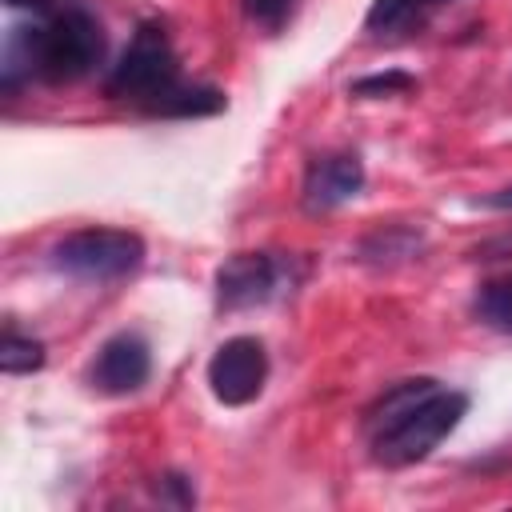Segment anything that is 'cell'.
<instances>
[{
  "instance_id": "obj_1",
  "label": "cell",
  "mask_w": 512,
  "mask_h": 512,
  "mask_svg": "<svg viewBox=\"0 0 512 512\" xmlns=\"http://www.w3.org/2000/svg\"><path fill=\"white\" fill-rule=\"evenodd\" d=\"M468 392L448 388L432 376L388 384L364 412L368 456L380 468H412L428 460L468 416Z\"/></svg>"
},
{
  "instance_id": "obj_2",
  "label": "cell",
  "mask_w": 512,
  "mask_h": 512,
  "mask_svg": "<svg viewBox=\"0 0 512 512\" xmlns=\"http://www.w3.org/2000/svg\"><path fill=\"white\" fill-rule=\"evenodd\" d=\"M104 96L136 104L148 116L164 120H188V116H216L224 112V92L212 84H184L180 56L172 48V36L160 20H144L120 60L104 76Z\"/></svg>"
},
{
  "instance_id": "obj_3",
  "label": "cell",
  "mask_w": 512,
  "mask_h": 512,
  "mask_svg": "<svg viewBox=\"0 0 512 512\" xmlns=\"http://www.w3.org/2000/svg\"><path fill=\"white\" fill-rule=\"evenodd\" d=\"M108 36L96 12L76 0H60L52 12L32 16V24L12 28L4 44V92L20 80L76 84L104 64Z\"/></svg>"
},
{
  "instance_id": "obj_4",
  "label": "cell",
  "mask_w": 512,
  "mask_h": 512,
  "mask_svg": "<svg viewBox=\"0 0 512 512\" xmlns=\"http://www.w3.org/2000/svg\"><path fill=\"white\" fill-rule=\"evenodd\" d=\"M148 248L128 228H80L52 244L48 264L60 276L84 280V284H112L140 272Z\"/></svg>"
},
{
  "instance_id": "obj_5",
  "label": "cell",
  "mask_w": 512,
  "mask_h": 512,
  "mask_svg": "<svg viewBox=\"0 0 512 512\" xmlns=\"http://www.w3.org/2000/svg\"><path fill=\"white\" fill-rule=\"evenodd\" d=\"M304 276V264L296 256L284 252H236L228 256L216 276V308L220 312H244V308H260L272 304L280 296H288Z\"/></svg>"
},
{
  "instance_id": "obj_6",
  "label": "cell",
  "mask_w": 512,
  "mask_h": 512,
  "mask_svg": "<svg viewBox=\"0 0 512 512\" xmlns=\"http://www.w3.org/2000/svg\"><path fill=\"white\" fill-rule=\"evenodd\" d=\"M268 384V352L256 336L224 340L208 360V388L224 408H244L260 400Z\"/></svg>"
},
{
  "instance_id": "obj_7",
  "label": "cell",
  "mask_w": 512,
  "mask_h": 512,
  "mask_svg": "<svg viewBox=\"0 0 512 512\" xmlns=\"http://www.w3.org/2000/svg\"><path fill=\"white\" fill-rule=\"evenodd\" d=\"M148 376H152V348L140 332L108 336L88 364V384L100 396H132L148 384Z\"/></svg>"
},
{
  "instance_id": "obj_8",
  "label": "cell",
  "mask_w": 512,
  "mask_h": 512,
  "mask_svg": "<svg viewBox=\"0 0 512 512\" xmlns=\"http://www.w3.org/2000/svg\"><path fill=\"white\" fill-rule=\"evenodd\" d=\"M364 188V160L356 152H324L308 160L304 184H300V204L308 216L336 212L340 204L356 200Z\"/></svg>"
},
{
  "instance_id": "obj_9",
  "label": "cell",
  "mask_w": 512,
  "mask_h": 512,
  "mask_svg": "<svg viewBox=\"0 0 512 512\" xmlns=\"http://www.w3.org/2000/svg\"><path fill=\"white\" fill-rule=\"evenodd\" d=\"M424 248H428V236L420 228H412V224H384V228H372L356 244V260L372 264V268H396V264L416 260Z\"/></svg>"
},
{
  "instance_id": "obj_10",
  "label": "cell",
  "mask_w": 512,
  "mask_h": 512,
  "mask_svg": "<svg viewBox=\"0 0 512 512\" xmlns=\"http://www.w3.org/2000/svg\"><path fill=\"white\" fill-rule=\"evenodd\" d=\"M452 0H372L364 12V28L376 36H404V32H420L440 8H448Z\"/></svg>"
},
{
  "instance_id": "obj_11",
  "label": "cell",
  "mask_w": 512,
  "mask_h": 512,
  "mask_svg": "<svg viewBox=\"0 0 512 512\" xmlns=\"http://www.w3.org/2000/svg\"><path fill=\"white\" fill-rule=\"evenodd\" d=\"M472 316H476L484 328H492V332H500V336H512V272H508V276H496V280H488V284L476 288V296H472Z\"/></svg>"
},
{
  "instance_id": "obj_12",
  "label": "cell",
  "mask_w": 512,
  "mask_h": 512,
  "mask_svg": "<svg viewBox=\"0 0 512 512\" xmlns=\"http://www.w3.org/2000/svg\"><path fill=\"white\" fill-rule=\"evenodd\" d=\"M44 360H48L44 344H40L36 336H24V332L8 320V324H4V344H0V368H4L8 376H28V372L44 368Z\"/></svg>"
},
{
  "instance_id": "obj_13",
  "label": "cell",
  "mask_w": 512,
  "mask_h": 512,
  "mask_svg": "<svg viewBox=\"0 0 512 512\" xmlns=\"http://www.w3.org/2000/svg\"><path fill=\"white\" fill-rule=\"evenodd\" d=\"M420 84H416V76L412 72H400V68H392V72H372V76H360V80H352L348 84V92L352 96H360V100H384V96H408V92H416Z\"/></svg>"
},
{
  "instance_id": "obj_14",
  "label": "cell",
  "mask_w": 512,
  "mask_h": 512,
  "mask_svg": "<svg viewBox=\"0 0 512 512\" xmlns=\"http://www.w3.org/2000/svg\"><path fill=\"white\" fill-rule=\"evenodd\" d=\"M240 4H244V16H248L260 32L276 36V32H284V28L296 20V12H300L304 0H240Z\"/></svg>"
},
{
  "instance_id": "obj_15",
  "label": "cell",
  "mask_w": 512,
  "mask_h": 512,
  "mask_svg": "<svg viewBox=\"0 0 512 512\" xmlns=\"http://www.w3.org/2000/svg\"><path fill=\"white\" fill-rule=\"evenodd\" d=\"M156 480H160V484H156V496H160L164 504H176V508H192V504H196V488H192L188 476L164 472V476H156Z\"/></svg>"
},
{
  "instance_id": "obj_16",
  "label": "cell",
  "mask_w": 512,
  "mask_h": 512,
  "mask_svg": "<svg viewBox=\"0 0 512 512\" xmlns=\"http://www.w3.org/2000/svg\"><path fill=\"white\" fill-rule=\"evenodd\" d=\"M476 204H480V208H500V212H512V184H508V188H496V192H488V196H480Z\"/></svg>"
},
{
  "instance_id": "obj_17",
  "label": "cell",
  "mask_w": 512,
  "mask_h": 512,
  "mask_svg": "<svg viewBox=\"0 0 512 512\" xmlns=\"http://www.w3.org/2000/svg\"><path fill=\"white\" fill-rule=\"evenodd\" d=\"M8 8H24V12H32V16H44V12H52L60 0H4Z\"/></svg>"
}]
</instances>
